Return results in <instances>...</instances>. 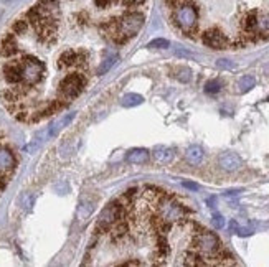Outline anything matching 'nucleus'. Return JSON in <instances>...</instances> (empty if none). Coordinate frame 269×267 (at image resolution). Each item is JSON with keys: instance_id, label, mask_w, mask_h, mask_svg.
<instances>
[{"instance_id": "nucleus-1", "label": "nucleus", "mask_w": 269, "mask_h": 267, "mask_svg": "<svg viewBox=\"0 0 269 267\" xmlns=\"http://www.w3.org/2000/svg\"><path fill=\"white\" fill-rule=\"evenodd\" d=\"M174 23L185 33L187 37L193 38L196 33V26H198V10L192 4L182 2L174 9Z\"/></svg>"}, {"instance_id": "nucleus-2", "label": "nucleus", "mask_w": 269, "mask_h": 267, "mask_svg": "<svg viewBox=\"0 0 269 267\" xmlns=\"http://www.w3.org/2000/svg\"><path fill=\"white\" fill-rule=\"evenodd\" d=\"M22 66V83L23 86H35L45 76V64L33 56H23L20 59Z\"/></svg>"}, {"instance_id": "nucleus-3", "label": "nucleus", "mask_w": 269, "mask_h": 267, "mask_svg": "<svg viewBox=\"0 0 269 267\" xmlns=\"http://www.w3.org/2000/svg\"><path fill=\"white\" fill-rule=\"evenodd\" d=\"M84 84H86V79L80 73L66 75L61 79V84H60V99L66 103L73 101L75 97L81 94V91L84 89Z\"/></svg>"}, {"instance_id": "nucleus-4", "label": "nucleus", "mask_w": 269, "mask_h": 267, "mask_svg": "<svg viewBox=\"0 0 269 267\" xmlns=\"http://www.w3.org/2000/svg\"><path fill=\"white\" fill-rule=\"evenodd\" d=\"M144 22H146L144 13L136 12V10H129L117 20V31L122 33V35H126L127 38L136 37L144 26Z\"/></svg>"}, {"instance_id": "nucleus-5", "label": "nucleus", "mask_w": 269, "mask_h": 267, "mask_svg": "<svg viewBox=\"0 0 269 267\" xmlns=\"http://www.w3.org/2000/svg\"><path fill=\"white\" fill-rule=\"evenodd\" d=\"M201 42L203 45H207L208 48H213V50H226V48H231V40H229L225 31L216 28H208L201 33Z\"/></svg>"}, {"instance_id": "nucleus-6", "label": "nucleus", "mask_w": 269, "mask_h": 267, "mask_svg": "<svg viewBox=\"0 0 269 267\" xmlns=\"http://www.w3.org/2000/svg\"><path fill=\"white\" fill-rule=\"evenodd\" d=\"M2 75H4V79L9 84L18 86L22 83V66H20V61H18V63H7L4 66Z\"/></svg>"}, {"instance_id": "nucleus-7", "label": "nucleus", "mask_w": 269, "mask_h": 267, "mask_svg": "<svg viewBox=\"0 0 269 267\" xmlns=\"http://www.w3.org/2000/svg\"><path fill=\"white\" fill-rule=\"evenodd\" d=\"M15 165H17V160L14 157V153H12L7 147L0 145V175L7 177V173L14 170Z\"/></svg>"}, {"instance_id": "nucleus-8", "label": "nucleus", "mask_w": 269, "mask_h": 267, "mask_svg": "<svg viewBox=\"0 0 269 267\" xmlns=\"http://www.w3.org/2000/svg\"><path fill=\"white\" fill-rule=\"evenodd\" d=\"M84 55L83 53H76L75 50H66L61 53L60 56V68H71L75 64H83Z\"/></svg>"}, {"instance_id": "nucleus-9", "label": "nucleus", "mask_w": 269, "mask_h": 267, "mask_svg": "<svg viewBox=\"0 0 269 267\" xmlns=\"http://www.w3.org/2000/svg\"><path fill=\"white\" fill-rule=\"evenodd\" d=\"M218 165L225 172H236L241 166V158L236 153H223L218 158Z\"/></svg>"}, {"instance_id": "nucleus-10", "label": "nucleus", "mask_w": 269, "mask_h": 267, "mask_svg": "<svg viewBox=\"0 0 269 267\" xmlns=\"http://www.w3.org/2000/svg\"><path fill=\"white\" fill-rule=\"evenodd\" d=\"M18 45L15 42V38L9 35V37H5L2 42H0V56H4V58H12V56H15L18 55Z\"/></svg>"}, {"instance_id": "nucleus-11", "label": "nucleus", "mask_w": 269, "mask_h": 267, "mask_svg": "<svg viewBox=\"0 0 269 267\" xmlns=\"http://www.w3.org/2000/svg\"><path fill=\"white\" fill-rule=\"evenodd\" d=\"M75 116H76V112H71V114H66V116H63V117L58 119V121H55V122L51 124L50 127L47 129V130H48V137H55L58 132H60L61 129H64L71 121H73Z\"/></svg>"}, {"instance_id": "nucleus-12", "label": "nucleus", "mask_w": 269, "mask_h": 267, "mask_svg": "<svg viewBox=\"0 0 269 267\" xmlns=\"http://www.w3.org/2000/svg\"><path fill=\"white\" fill-rule=\"evenodd\" d=\"M126 160L129 163H134V165H141V163H146L147 160H149V150L146 149H132V150H129L127 152V155H126Z\"/></svg>"}, {"instance_id": "nucleus-13", "label": "nucleus", "mask_w": 269, "mask_h": 267, "mask_svg": "<svg viewBox=\"0 0 269 267\" xmlns=\"http://www.w3.org/2000/svg\"><path fill=\"white\" fill-rule=\"evenodd\" d=\"M154 158L159 163H169L174 158V150L165 145H157L154 149Z\"/></svg>"}, {"instance_id": "nucleus-14", "label": "nucleus", "mask_w": 269, "mask_h": 267, "mask_svg": "<svg viewBox=\"0 0 269 267\" xmlns=\"http://www.w3.org/2000/svg\"><path fill=\"white\" fill-rule=\"evenodd\" d=\"M185 158H187V162L190 165L201 163V160H203V149H201V147H198V145L188 147L187 152H185Z\"/></svg>"}, {"instance_id": "nucleus-15", "label": "nucleus", "mask_w": 269, "mask_h": 267, "mask_svg": "<svg viewBox=\"0 0 269 267\" xmlns=\"http://www.w3.org/2000/svg\"><path fill=\"white\" fill-rule=\"evenodd\" d=\"M142 103H144V97L141 94H136V92H129V94L121 97L122 108H136V106H141Z\"/></svg>"}, {"instance_id": "nucleus-16", "label": "nucleus", "mask_w": 269, "mask_h": 267, "mask_svg": "<svg viewBox=\"0 0 269 267\" xmlns=\"http://www.w3.org/2000/svg\"><path fill=\"white\" fill-rule=\"evenodd\" d=\"M93 208H94V203L91 202V199H88V202H86V198H83V202L80 205V210H78V218H80V221L88 219L89 215H91V211H93Z\"/></svg>"}, {"instance_id": "nucleus-17", "label": "nucleus", "mask_w": 269, "mask_h": 267, "mask_svg": "<svg viewBox=\"0 0 269 267\" xmlns=\"http://www.w3.org/2000/svg\"><path fill=\"white\" fill-rule=\"evenodd\" d=\"M254 84H256V79L253 76H243L238 81V89L240 92H248L254 88Z\"/></svg>"}, {"instance_id": "nucleus-18", "label": "nucleus", "mask_w": 269, "mask_h": 267, "mask_svg": "<svg viewBox=\"0 0 269 267\" xmlns=\"http://www.w3.org/2000/svg\"><path fill=\"white\" fill-rule=\"evenodd\" d=\"M116 61H117V56H116V55H111L109 58H106V59H104V61L99 64V68H97V75H106V73L116 64Z\"/></svg>"}, {"instance_id": "nucleus-19", "label": "nucleus", "mask_w": 269, "mask_h": 267, "mask_svg": "<svg viewBox=\"0 0 269 267\" xmlns=\"http://www.w3.org/2000/svg\"><path fill=\"white\" fill-rule=\"evenodd\" d=\"M174 76L179 79L180 83H190V79H192V71L185 68V66H180V68H177Z\"/></svg>"}, {"instance_id": "nucleus-20", "label": "nucleus", "mask_w": 269, "mask_h": 267, "mask_svg": "<svg viewBox=\"0 0 269 267\" xmlns=\"http://www.w3.org/2000/svg\"><path fill=\"white\" fill-rule=\"evenodd\" d=\"M223 88V83L220 81V79H212V81H208L205 84V92H208V94H216V92H220Z\"/></svg>"}, {"instance_id": "nucleus-21", "label": "nucleus", "mask_w": 269, "mask_h": 267, "mask_svg": "<svg viewBox=\"0 0 269 267\" xmlns=\"http://www.w3.org/2000/svg\"><path fill=\"white\" fill-rule=\"evenodd\" d=\"M169 46H170L169 40H165V38H155V40H152V42L147 45V48H150V50H165V48H169Z\"/></svg>"}, {"instance_id": "nucleus-22", "label": "nucleus", "mask_w": 269, "mask_h": 267, "mask_svg": "<svg viewBox=\"0 0 269 267\" xmlns=\"http://www.w3.org/2000/svg\"><path fill=\"white\" fill-rule=\"evenodd\" d=\"M12 28H14V31L17 33V35H22V33H25L28 30V22L27 20H17Z\"/></svg>"}, {"instance_id": "nucleus-23", "label": "nucleus", "mask_w": 269, "mask_h": 267, "mask_svg": "<svg viewBox=\"0 0 269 267\" xmlns=\"http://www.w3.org/2000/svg\"><path fill=\"white\" fill-rule=\"evenodd\" d=\"M216 66H218L220 70H228V71L236 70V63L229 61V59H226V58H220L218 61H216Z\"/></svg>"}, {"instance_id": "nucleus-24", "label": "nucleus", "mask_w": 269, "mask_h": 267, "mask_svg": "<svg viewBox=\"0 0 269 267\" xmlns=\"http://www.w3.org/2000/svg\"><path fill=\"white\" fill-rule=\"evenodd\" d=\"M33 202H35V199H33V196H31V195H23V196H22V206H23V210L28 211L31 206H33Z\"/></svg>"}, {"instance_id": "nucleus-25", "label": "nucleus", "mask_w": 269, "mask_h": 267, "mask_svg": "<svg viewBox=\"0 0 269 267\" xmlns=\"http://www.w3.org/2000/svg\"><path fill=\"white\" fill-rule=\"evenodd\" d=\"M213 226H215L216 229L225 228V218H223L221 215H215L213 216Z\"/></svg>"}, {"instance_id": "nucleus-26", "label": "nucleus", "mask_w": 269, "mask_h": 267, "mask_svg": "<svg viewBox=\"0 0 269 267\" xmlns=\"http://www.w3.org/2000/svg\"><path fill=\"white\" fill-rule=\"evenodd\" d=\"M113 2H116V0H94V4L99 7V9H106V7H109Z\"/></svg>"}, {"instance_id": "nucleus-27", "label": "nucleus", "mask_w": 269, "mask_h": 267, "mask_svg": "<svg viewBox=\"0 0 269 267\" xmlns=\"http://www.w3.org/2000/svg\"><path fill=\"white\" fill-rule=\"evenodd\" d=\"M183 186H185V188H190V190H198V185L192 183V182H183Z\"/></svg>"}, {"instance_id": "nucleus-28", "label": "nucleus", "mask_w": 269, "mask_h": 267, "mask_svg": "<svg viewBox=\"0 0 269 267\" xmlns=\"http://www.w3.org/2000/svg\"><path fill=\"white\" fill-rule=\"evenodd\" d=\"M215 202H216L215 198H210V199H208V205L212 206V208H215Z\"/></svg>"}]
</instances>
